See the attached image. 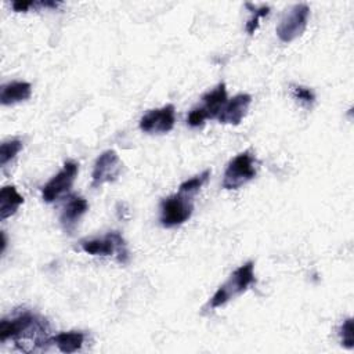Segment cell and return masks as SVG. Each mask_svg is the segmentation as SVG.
I'll list each match as a JSON object with an SVG mask.
<instances>
[{
  "label": "cell",
  "instance_id": "6da1fadb",
  "mask_svg": "<svg viewBox=\"0 0 354 354\" xmlns=\"http://www.w3.org/2000/svg\"><path fill=\"white\" fill-rule=\"evenodd\" d=\"M12 339L19 348L24 342H32V350L41 348L51 343L48 335V325L44 319L32 314L30 311H22L11 318H4L0 322V340L4 343Z\"/></svg>",
  "mask_w": 354,
  "mask_h": 354
},
{
  "label": "cell",
  "instance_id": "7a4b0ae2",
  "mask_svg": "<svg viewBox=\"0 0 354 354\" xmlns=\"http://www.w3.org/2000/svg\"><path fill=\"white\" fill-rule=\"evenodd\" d=\"M256 282L254 278V263L252 260L243 263L239 266L230 278L218 286V289L214 292L212 299L209 300V308H217L228 303L230 300L238 297L239 295L245 293L250 285Z\"/></svg>",
  "mask_w": 354,
  "mask_h": 354
},
{
  "label": "cell",
  "instance_id": "3957f363",
  "mask_svg": "<svg viewBox=\"0 0 354 354\" xmlns=\"http://www.w3.org/2000/svg\"><path fill=\"white\" fill-rule=\"evenodd\" d=\"M254 177V159L249 151H245L230 160L225 167L221 185L224 189H238Z\"/></svg>",
  "mask_w": 354,
  "mask_h": 354
},
{
  "label": "cell",
  "instance_id": "277c9868",
  "mask_svg": "<svg viewBox=\"0 0 354 354\" xmlns=\"http://www.w3.org/2000/svg\"><path fill=\"white\" fill-rule=\"evenodd\" d=\"M194 205L191 195L174 194L162 201L160 205V224L165 228H171L181 225L192 216Z\"/></svg>",
  "mask_w": 354,
  "mask_h": 354
},
{
  "label": "cell",
  "instance_id": "5b68a950",
  "mask_svg": "<svg viewBox=\"0 0 354 354\" xmlns=\"http://www.w3.org/2000/svg\"><path fill=\"white\" fill-rule=\"evenodd\" d=\"M310 17V7L306 3H297L292 6L285 15L282 17L281 22L277 26V35L279 40L285 43H290L295 39L300 37L307 28Z\"/></svg>",
  "mask_w": 354,
  "mask_h": 354
},
{
  "label": "cell",
  "instance_id": "8992f818",
  "mask_svg": "<svg viewBox=\"0 0 354 354\" xmlns=\"http://www.w3.org/2000/svg\"><path fill=\"white\" fill-rule=\"evenodd\" d=\"M77 163L68 160L64 163V167L41 188V198L44 202L51 203L64 194H66L77 176Z\"/></svg>",
  "mask_w": 354,
  "mask_h": 354
},
{
  "label": "cell",
  "instance_id": "52a82bcc",
  "mask_svg": "<svg viewBox=\"0 0 354 354\" xmlns=\"http://www.w3.org/2000/svg\"><path fill=\"white\" fill-rule=\"evenodd\" d=\"M122 160L113 149L104 151L94 163L91 173V187L98 188L105 183L115 181L122 173Z\"/></svg>",
  "mask_w": 354,
  "mask_h": 354
},
{
  "label": "cell",
  "instance_id": "ba28073f",
  "mask_svg": "<svg viewBox=\"0 0 354 354\" xmlns=\"http://www.w3.org/2000/svg\"><path fill=\"white\" fill-rule=\"evenodd\" d=\"M83 252L93 256H111L115 252L119 253V261H127V250L124 239L118 232H109L104 238H95L82 242Z\"/></svg>",
  "mask_w": 354,
  "mask_h": 354
},
{
  "label": "cell",
  "instance_id": "9c48e42d",
  "mask_svg": "<svg viewBox=\"0 0 354 354\" xmlns=\"http://www.w3.org/2000/svg\"><path fill=\"white\" fill-rule=\"evenodd\" d=\"M176 108L173 104H167L158 109H151L140 119V129L145 133H167L174 127Z\"/></svg>",
  "mask_w": 354,
  "mask_h": 354
},
{
  "label": "cell",
  "instance_id": "30bf717a",
  "mask_svg": "<svg viewBox=\"0 0 354 354\" xmlns=\"http://www.w3.org/2000/svg\"><path fill=\"white\" fill-rule=\"evenodd\" d=\"M250 104H252V95H249L246 93L236 94L231 100L227 101V104L221 109L220 115L217 116V120L223 124L236 126L246 116Z\"/></svg>",
  "mask_w": 354,
  "mask_h": 354
},
{
  "label": "cell",
  "instance_id": "8fae6325",
  "mask_svg": "<svg viewBox=\"0 0 354 354\" xmlns=\"http://www.w3.org/2000/svg\"><path fill=\"white\" fill-rule=\"evenodd\" d=\"M88 210V203L84 198L82 196H71L68 203L65 205L59 221L62 224V227L65 228V231H72L77 221L80 220V217Z\"/></svg>",
  "mask_w": 354,
  "mask_h": 354
},
{
  "label": "cell",
  "instance_id": "7c38bea8",
  "mask_svg": "<svg viewBox=\"0 0 354 354\" xmlns=\"http://www.w3.org/2000/svg\"><path fill=\"white\" fill-rule=\"evenodd\" d=\"M227 101L228 98H227V90L224 83H218L213 90L207 91L202 97V102H203L202 109L205 111L207 119H217V116L220 115Z\"/></svg>",
  "mask_w": 354,
  "mask_h": 354
},
{
  "label": "cell",
  "instance_id": "4fadbf2b",
  "mask_svg": "<svg viewBox=\"0 0 354 354\" xmlns=\"http://www.w3.org/2000/svg\"><path fill=\"white\" fill-rule=\"evenodd\" d=\"M32 94V86L28 82H11L1 87L0 102L1 105H12L28 100Z\"/></svg>",
  "mask_w": 354,
  "mask_h": 354
},
{
  "label": "cell",
  "instance_id": "5bb4252c",
  "mask_svg": "<svg viewBox=\"0 0 354 354\" xmlns=\"http://www.w3.org/2000/svg\"><path fill=\"white\" fill-rule=\"evenodd\" d=\"M22 203L24 196L17 191V188L14 185H4L0 189V218L6 220L11 217Z\"/></svg>",
  "mask_w": 354,
  "mask_h": 354
},
{
  "label": "cell",
  "instance_id": "9a60e30c",
  "mask_svg": "<svg viewBox=\"0 0 354 354\" xmlns=\"http://www.w3.org/2000/svg\"><path fill=\"white\" fill-rule=\"evenodd\" d=\"M51 343H54L62 353H75L82 348L84 343V333L76 330L59 332L51 337Z\"/></svg>",
  "mask_w": 354,
  "mask_h": 354
},
{
  "label": "cell",
  "instance_id": "2e32d148",
  "mask_svg": "<svg viewBox=\"0 0 354 354\" xmlns=\"http://www.w3.org/2000/svg\"><path fill=\"white\" fill-rule=\"evenodd\" d=\"M209 176H210V169H206L203 173H201V174L192 177V178H189V180H185L184 183L180 184L178 192L192 196L194 194H196V192L202 188V185L207 181Z\"/></svg>",
  "mask_w": 354,
  "mask_h": 354
},
{
  "label": "cell",
  "instance_id": "e0dca14e",
  "mask_svg": "<svg viewBox=\"0 0 354 354\" xmlns=\"http://www.w3.org/2000/svg\"><path fill=\"white\" fill-rule=\"evenodd\" d=\"M22 149V141L14 138V140H8L4 141L0 145V165L6 166L8 162H11L17 153Z\"/></svg>",
  "mask_w": 354,
  "mask_h": 354
},
{
  "label": "cell",
  "instance_id": "ac0fdd59",
  "mask_svg": "<svg viewBox=\"0 0 354 354\" xmlns=\"http://www.w3.org/2000/svg\"><path fill=\"white\" fill-rule=\"evenodd\" d=\"M246 7L252 8V17L248 19V22H246V25H245V29H246V32H248L249 35H253V33L256 32L257 26H259L260 18L268 15L270 7H268V6H261V7L256 8V7H252L249 3H246Z\"/></svg>",
  "mask_w": 354,
  "mask_h": 354
},
{
  "label": "cell",
  "instance_id": "d6986e66",
  "mask_svg": "<svg viewBox=\"0 0 354 354\" xmlns=\"http://www.w3.org/2000/svg\"><path fill=\"white\" fill-rule=\"evenodd\" d=\"M339 333H340L342 344L346 348H353L354 347V324H353V318H347V319L343 321Z\"/></svg>",
  "mask_w": 354,
  "mask_h": 354
},
{
  "label": "cell",
  "instance_id": "ffe728a7",
  "mask_svg": "<svg viewBox=\"0 0 354 354\" xmlns=\"http://www.w3.org/2000/svg\"><path fill=\"white\" fill-rule=\"evenodd\" d=\"M293 95L296 100H299L300 102H303L306 105H311L315 101V95H314L313 90H310L308 87H304V86L293 87Z\"/></svg>",
  "mask_w": 354,
  "mask_h": 354
},
{
  "label": "cell",
  "instance_id": "44dd1931",
  "mask_svg": "<svg viewBox=\"0 0 354 354\" xmlns=\"http://www.w3.org/2000/svg\"><path fill=\"white\" fill-rule=\"evenodd\" d=\"M206 119H207V116H206L205 111L202 109V106H198V108H194V109L189 112L187 122H188V124H189L191 127H201V126H203V123H205Z\"/></svg>",
  "mask_w": 354,
  "mask_h": 354
},
{
  "label": "cell",
  "instance_id": "7402d4cb",
  "mask_svg": "<svg viewBox=\"0 0 354 354\" xmlns=\"http://www.w3.org/2000/svg\"><path fill=\"white\" fill-rule=\"evenodd\" d=\"M12 10L17 12H25L28 11L30 7H41V1H24V0H17L12 1Z\"/></svg>",
  "mask_w": 354,
  "mask_h": 354
},
{
  "label": "cell",
  "instance_id": "603a6c76",
  "mask_svg": "<svg viewBox=\"0 0 354 354\" xmlns=\"http://www.w3.org/2000/svg\"><path fill=\"white\" fill-rule=\"evenodd\" d=\"M6 245H7V239H6L4 232H1V253H3L4 249H6Z\"/></svg>",
  "mask_w": 354,
  "mask_h": 354
}]
</instances>
